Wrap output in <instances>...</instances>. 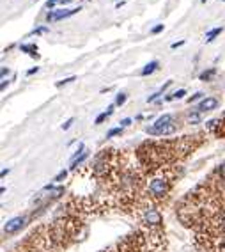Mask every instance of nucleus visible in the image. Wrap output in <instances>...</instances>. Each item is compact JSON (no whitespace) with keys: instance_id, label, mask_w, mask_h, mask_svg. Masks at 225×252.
<instances>
[{"instance_id":"4be33fe9","label":"nucleus","mask_w":225,"mask_h":252,"mask_svg":"<svg viewBox=\"0 0 225 252\" xmlns=\"http://www.w3.org/2000/svg\"><path fill=\"white\" fill-rule=\"evenodd\" d=\"M163 24H160V25H156V27H152V30H151V34H160L161 30H163Z\"/></svg>"},{"instance_id":"393cba45","label":"nucleus","mask_w":225,"mask_h":252,"mask_svg":"<svg viewBox=\"0 0 225 252\" xmlns=\"http://www.w3.org/2000/svg\"><path fill=\"white\" fill-rule=\"evenodd\" d=\"M183 45H184V41H177V43H172V45H170V48H172V50H175V48L183 47Z\"/></svg>"},{"instance_id":"9b49d317","label":"nucleus","mask_w":225,"mask_h":252,"mask_svg":"<svg viewBox=\"0 0 225 252\" xmlns=\"http://www.w3.org/2000/svg\"><path fill=\"white\" fill-rule=\"evenodd\" d=\"M215 75H216V70H215V68H211V70H207V71H204V73H200V80H202V82H209V80H211Z\"/></svg>"},{"instance_id":"dca6fc26","label":"nucleus","mask_w":225,"mask_h":252,"mask_svg":"<svg viewBox=\"0 0 225 252\" xmlns=\"http://www.w3.org/2000/svg\"><path fill=\"white\" fill-rule=\"evenodd\" d=\"M161 94H163V89H160V91H158V93L151 94V96H149V98H147V103H152V101H154V100H158V98H160Z\"/></svg>"},{"instance_id":"a211bd4d","label":"nucleus","mask_w":225,"mask_h":252,"mask_svg":"<svg viewBox=\"0 0 225 252\" xmlns=\"http://www.w3.org/2000/svg\"><path fill=\"white\" fill-rule=\"evenodd\" d=\"M216 173H218V176H220L222 181L225 183V164H222L220 167H218V171H216Z\"/></svg>"},{"instance_id":"9d476101","label":"nucleus","mask_w":225,"mask_h":252,"mask_svg":"<svg viewBox=\"0 0 225 252\" xmlns=\"http://www.w3.org/2000/svg\"><path fill=\"white\" fill-rule=\"evenodd\" d=\"M184 94H186V91H184V89H179V91L172 93L170 96H167L165 101H172V100H181V98H184Z\"/></svg>"},{"instance_id":"f8f14e48","label":"nucleus","mask_w":225,"mask_h":252,"mask_svg":"<svg viewBox=\"0 0 225 252\" xmlns=\"http://www.w3.org/2000/svg\"><path fill=\"white\" fill-rule=\"evenodd\" d=\"M200 121H202V119H200V112H192L188 116V123H190V125H199Z\"/></svg>"},{"instance_id":"2eb2a0df","label":"nucleus","mask_w":225,"mask_h":252,"mask_svg":"<svg viewBox=\"0 0 225 252\" xmlns=\"http://www.w3.org/2000/svg\"><path fill=\"white\" fill-rule=\"evenodd\" d=\"M121 133H123V128H112L110 131H108V133H106V139H110V137H115V135H121Z\"/></svg>"},{"instance_id":"f03ea898","label":"nucleus","mask_w":225,"mask_h":252,"mask_svg":"<svg viewBox=\"0 0 225 252\" xmlns=\"http://www.w3.org/2000/svg\"><path fill=\"white\" fill-rule=\"evenodd\" d=\"M174 183V173L170 169H158L147 181V196L151 201H161L169 196L170 188Z\"/></svg>"},{"instance_id":"cd10ccee","label":"nucleus","mask_w":225,"mask_h":252,"mask_svg":"<svg viewBox=\"0 0 225 252\" xmlns=\"http://www.w3.org/2000/svg\"><path fill=\"white\" fill-rule=\"evenodd\" d=\"M71 2H73V0H60L59 4L60 5H68V4H71Z\"/></svg>"},{"instance_id":"6e6552de","label":"nucleus","mask_w":225,"mask_h":252,"mask_svg":"<svg viewBox=\"0 0 225 252\" xmlns=\"http://www.w3.org/2000/svg\"><path fill=\"white\" fill-rule=\"evenodd\" d=\"M20 50L25 51V53H28V55H32V57H39V55H37V47H36V45H22V47H20Z\"/></svg>"},{"instance_id":"412c9836","label":"nucleus","mask_w":225,"mask_h":252,"mask_svg":"<svg viewBox=\"0 0 225 252\" xmlns=\"http://www.w3.org/2000/svg\"><path fill=\"white\" fill-rule=\"evenodd\" d=\"M48 30H50L48 27H37L36 30H34V34H36V36H39V34H46Z\"/></svg>"},{"instance_id":"ddd939ff","label":"nucleus","mask_w":225,"mask_h":252,"mask_svg":"<svg viewBox=\"0 0 225 252\" xmlns=\"http://www.w3.org/2000/svg\"><path fill=\"white\" fill-rule=\"evenodd\" d=\"M126 98H128L126 94H124V93H119V94H117V98H115V105H117V107L124 105V103H126Z\"/></svg>"},{"instance_id":"a878e982","label":"nucleus","mask_w":225,"mask_h":252,"mask_svg":"<svg viewBox=\"0 0 225 252\" xmlns=\"http://www.w3.org/2000/svg\"><path fill=\"white\" fill-rule=\"evenodd\" d=\"M7 75H9V70L4 66V68H2V80H5V76H7Z\"/></svg>"},{"instance_id":"0eeeda50","label":"nucleus","mask_w":225,"mask_h":252,"mask_svg":"<svg viewBox=\"0 0 225 252\" xmlns=\"http://www.w3.org/2000/svg\"><path fill=\"white\" fill-rule=\"evenodd\" d=\"M158 68H160V62H158V61H151L149 64H146V68H144L142 71H140V75H142V76L152 75V73H154Z\"/></svg>"},{"instance_id":"6ab92c4d","label":"nucleus","mask_w":225,"mask_h":252,"mask_svg":"<svg viewBox=\"0 0 225 252\" xmlns=\"http://www.w3.org/2000/svg\"><path fill=\"white\" fill-rule=\"evenodd\" d=\"M66 176H68V171H60V173L55 176V181H57V183H59V181H62V179H64Z\"/></svg>"},{"instance_id":"b1692460","label":"nucleus","mask_w":225,"mask_h":252,"mask_svg":"<svg viewBox=\"0 0 225 252\" xmlns=\"http://www.w3.org/2000/svg\"><path fill=\"white\" fill-rule=\"evenodd\" d=\"M131 125V119H129V117H126V119H123V121H121V128H124V126H129Z\"/></svg>"},{"instance_id":"39448f33","label":"nucleus","mask_w":225,"mask_h":252,"mask_svg":"<svg viewBox=\"0 0 225 252\" xmlns=\"http://www.w3.org/2000/svg\"><path fill=\"white\" fill-rule=\"evenodd\" d=\"M25 217H14V219H11L7 224L4 226V231L5 234H14L18 233V231H22V227L25 226Z\"/></svg>"},{"instance_id":"bb28decb","label":"nucleus","mask_w":225,"mask_h":252,"mask_svg":"<svg viewBox=\"0 0 225 252\" xmlns=\"http://www.w3.org/2000/svg\"><path fill=\"white\" fill-rule=\"evenodd\" d=\"M37 71H39V68H37V66H36V68H30V70L27 71V75H34V73H37Z\"/></svg>"},{"instance_id":"c756f323","label":"nucleus","mask_w":225,"mask_h":252,"mask_svg":"<svg viewBox=\"0 0 225 252\" xmlns=\"http://www.w3.org/2000/svg\"><path fill=\"white\" fill-rule=\"evenodd\" d=\"M224 2H225V0H224Z\"/></svg>"},{"instance_id":"20e7f679","label":"nucleus","mask_w":225,"mask_h":252,"mask_svg":"<svg viewBox=\"0 0 225 252\" xmlns=\"http://www.w3.org/2000/svg\"><path fill=\"white\" fill-rule=\"evenodd\" d=\"M82 7H73V9H55V11H50V13L46 14V22L50 24V22H59V20H64L69 18V16H73V14L80 13Z\"/></svg>"},{"instance_id":"4468645a","label":"nucleus","mask_w":225,"mask_h":252,"mask_svg":"<svg viewBox=\"0 0 225 252\" xmlns=\"http://www.w3.org/2000/svg\"><path fill=\"white\" fill-rule=\"evenodd\" d=\"M75 80H76V76H69V78H64V80H60V82H57L55 87H64L66 84H71Z\"/></svg>"},{"instance_id":"c85d7f7f","label":"nucleus","mask_w":225,"mask_h":252,"mask_svg":"<svg viewBox=\"0 0 225 252\" xmlns=\"http://www.w3.org/2000/svg\"><path fill=\"white\" fill-rule=\"evenodd\" d=\"M7 84H9L7 80H2V91H5V87H7Z\"/></svg>"},{"instance_id":"7ed1b4c3","label":"nucleus","mask_w":225,"mask_h":252,"mask_svg":"<svg viewBox=\"0 0 225 252\" xmlns=\"http://www.w3.org/2000/svg\"><path fill=\"white\" fill-rule=\"evenodd\" d=\"M146 131L149 135H158V137L172 135V133L177 131V119L172 114H163L161 117H158L154 125L147 126Z\"/></svg>"},{"instance_id":"f257e3e1","label":"nucleus","mask_w":225,"mask_h":252,"mask_svg":"<svg viewBox=\"0 0 225 252\" xmlns=\"http://www.w3.org/2000/svg\"><path fill=\"white\" fill-rule=\"evenodd\" d=\"M135 215H137L138 222L144 229H147L146 238L149 240V243L158 242L161 243V224H163V217L161 211L158 210V206L154 204V201H146L135 206Z\"/></svg>"},{"instance_id":"f3484780","label":"nucleus","mask_w":225,"mask_h":252,"mask_svg":"<svg viewBox=\"0 0 225 252\" xmlns=\"http://www.w3.org/2000/svg\"><path fill=\"white\" fill-rule=\"evenodd\" d=\"M59 2H60V0H48V2H46V5H45V7H46V9L53 11V7H55V5L59 4Z\"/></svg>"},{"instance_id":"1a4fd4ad","label":"nucleus","mask_w":225,"mask_h":252,"mask_svg":"<svg viewBox=\"0 0 225 252\" xmlns=\"http://www.w3.org/2000/svg\"><path fill=\"white\" fill-rule=\"evenodd\" d=\"M222 30H224V27H216V28H213V30H209V32H206V41L211 43L213 39L216 38V36H220Z\"/></svg>"},{"instance_id":"5701e85b","label":"nucleus","mask_w":225,"mask_h":252,"mask_svg":"<svg viewBox=\"0 0 225 252\" xmlns=\"http://www.w3.org/2000/svg\"><path fill=\"white\" fill-rule=\"evenodd\" d=\"M75 123V119H68V121L64 123V125H62V130H69V128H71V125H73Z\"/></svg>"},{"instance_id":"423d86ee","label":"nucleus","mask_w":225,"mask_h":252,"mask_svg":"<svg viewBox=\"0 0 225 252\" xmlns=\"http://www.w3.org/2000/svg\"><path fill=\"white\" fill-rule=\"evenodd\" d=\"M215 108H218V100L216 98H204L202 101L197 105V112H209V110H215Z\"/></svg>"},{"instance_id":"aec40b11","label":"nucleus","mask_w":225,"mask_h":252,"mask_svg":"<svg viewBox=\"0 0 225 252\" xmlns=\"http://www.w3.org/2000/svg\"><path fill=\"white\" fill-rule=\"evenodd\" d=\"M204 94L202 93H197V94H193V96H190L188 98V103H193V101H197V100H200L202 98Z\"/></svg>"}]
</instances>
